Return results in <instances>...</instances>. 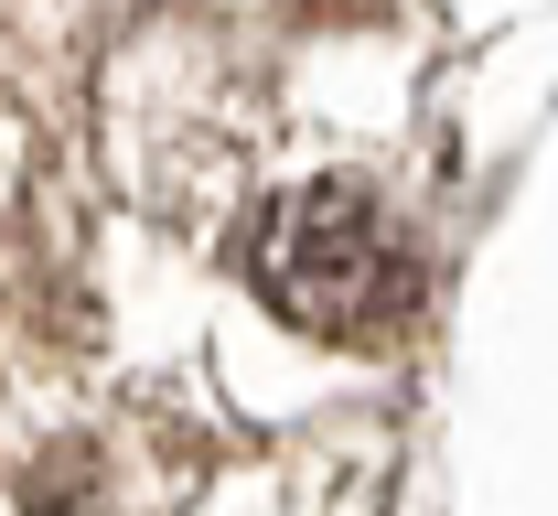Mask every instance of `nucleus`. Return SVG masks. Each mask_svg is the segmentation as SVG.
<instances>
[{
	"mask_svg": "<svg viewBox=\"0 0 558 516\" xmlns=\"http://www.w3.org/2000/svg\"><path fill=\"white\" fill-rule=\"evenodd\" d=\"M247 280L301 334H376L409 301V259H398V237L376 216V194H354V183H290L258 216V237H247Z\"/></svg>",
	"mask_w": 558,
	"mask_h": 516,
	"instance_id": "obj_1",
	"label": "nucleus"
}]
</instances>
